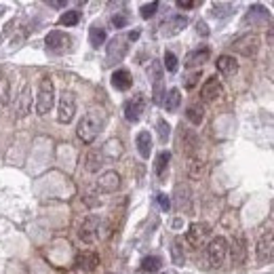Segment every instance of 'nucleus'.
<instances>
[{
  "label": "nucleus",
  "mask_w": 274,
  "mask_h": 274,
  "mask_svg": "<svg viewBox=\"0 0 274 274\" xmlns=\"http://www.w3.org/2000/svg\"><path fill=\"white\" fill-rule=\"evenodd\" d=\"M202 160L200 158H196V156H192V158H188V177L190 179H200V175H202Z\"/></svg>",
  "instance_id": "obj_29"
},
{
  "label": "nucleus",
  "mask_w": 274,
  "mask_h": 274,
  "mask_svg": "<svg viewBox=\"0 0 274 274\" xmlns=\"http://www.w3.org/2000/svg\"><path fill=\"white\" fill-rule=\"evenodd\" d=\"M232 13V4L230 2H215L213 4V15L215 17H228Z\"/></svg>",
  "instance_id": "obj_36"
},
{
  "label": "nucleus",
  "mask_w": 274,
  "mask_h": 274,
  "mask_svg": "<svg viewBox=\"0 0 274 274\" xmlns=\"http://www.w3.org/2000/svg\"><path fill=\"white\" fill-rule=\"evenodd\" d=\"M156 129H158V137H160V142L165 144L167 139H169V133H171V126H169V123L165 121V118H158Z\"/></svg>",
  "instance_id": "obj_37"
},
{
  "label": "nucleus",
  "mask_w": 274,
  "mask_h": 274,
  "mask_svg": "<svg viewBox=\"0 0 274 274\" xmlns=\"http://www.w3.org/2000/svg\"><path fill=\"white\" fill-rule=\"evenodd\" d=\"M139 38V32H131L129 34V40H137Z\"/></svg>",
  "instance_id": "obj_47"
},
{
  "label": "nucleus",
  "mask_w": 274,
  "mask_h": 274,
  "mask_svg": "<svg viewBox=\"0 0 274 274\" xmlns=\"http://www.w3.org/2000/svg\"><path fill=\"white\" fill-rule=\"evenodd\" d=\"M121 188V175L116 171H105L100 179H97V190L103 194H112Z\"/></svg>",
  "instance_id": "obj_14"
},
{
  "label": "nucleus",
  "mask_w": 274,
  "mask_h": 274,
  "mask_svg": "<svg viewBox=\"0 0 274 274\" xmlns=\"http://www.w3.org/2000/svg\"><path fill=\"white\" fill-rule=\"evenodd\" d=\"M255 251H257L259 262H266V259H270L274 255V234L272 232H264V234L259 236Z\"/></svg>",
  "instance_id": "obj_15"
},
{
  "label": "nucleus",
  "mask_w": 274,
  "mask_h": 274,
  "mask_svg": "<svg viewBox=\"0 0 274 274\" xmlns=\"http://www.w3.org/2000/svg\"><path fill=\"white\" fill-rule=\"evenodd\" d=\"M209 55H211V51H209L207 47L196 49V51H190V53L186 55L184 63H186V68H200L205 61H209Z\"/></svg>",
  "instance_id": "obj_20"
},
{
  "label": "nucleus",
  "mask_w": 274,
  "mask_h": 274,
  "mask_svg": "<svg viewBox=\"0 0 274 274\" xmlns=\"http://www.w3.org/2000/svg\"><path fill=\"white\" fill-rule=\"evenodd\" d=\"M101 154L103 156H110V158H118L123 154V144L118 142V139H110V142L103 146Z\"/></svg>",
  "instance_id": "obj_32"
},
{
  "label": "nucleus",
  "mask_w": 274,
  "mask_h": 274,
  "mask_svg": "<svg viewBox=\"0 0 274 274\" xmlns=\"http://www.w3.org/2000/svg\"><path fill=\"white\" fill-rule=\"evenodd\" d=\"M215 66L220 70V74H224V76H234L238 72V61L232 55H220Z\"/></svg>",
  "instance_id": "obj_22"
},
{
  "label": "nucleus",
  "mask_w": 274,
  "mask_h": 274,
  "mask_svg": "<svg viewBox=\"0 0 274 274\" xmlns=\"http://www.w3.org/2000/svg\"><path fill=\"white\" fill-rule=\"evenodd\" d=\"M186 25H188V17L186 15H173V17H169L167 21H163V25H160V34H163V36H175V34H179Z\"/></svg>",
  "instance_id": "obj_16"
},
{
  "label": "nucleus",
  "mask_w": 274,
  "mask_h": 274,
  "mask_svg": "<svg viewBox=\"0 0 274 274\" xmlns=\"http://www.w3.org/2000/svg\"><path fill=\"white\" fill-rule=\"evenodd\" d=\"M47 4H49V6H53V9H63V6H66L68 2H66V0H49Z\"/></svg>",
  "instance_id": "obj_45"
},
{
  "label": "nucleus",
  "mask_w": 274,
  "mask_h": 274,
  "mask_svg": "<svg viewBox=\"0 0 274 274\" xmlns=\"http://www.w3.org/2000/svg\"><path fill=\"white\" fill-rule=\"evenodd\" d=\"M148 74H150V78H152V101L163 103L167 93H165V78H163V68H160V63L152 61Z\"/></svg>",
  "instance_id": "obj_5"
},
{
  "label": "nucleus",
  "mask_w": 274,
  "mask_h": 274,
  "mask_svg": "<svg viewBox=\"0 0 274 274\" xmlns=\"http://www.w3.org/2000/svg\"><path fill=\"white\" fill-rule=\"evenodd\" d=\"M211 236V226L205 222H199V224H190V228L186 232V241L192 245L194 249H200L202 245L209 241Z\"/></svg>",
  "instance_id": "obj_6"
},
{
  "label": "nucleus",
  "mask_w": 274,
  "mask_h": 274,
  "mask_svg": "<svg viewBox=\"0 0 274 274\" xmlns=\"http://www.w3.org/2000/svg\"><path fill=\"white\" fill-rule=\"evenodd\" d=\"M199 78H200V72H194V74H190L188 78H186V89H194L196 84H199Z\"/></svg>",
  "instance_id": "obj_42"
},
{
  "label": "nucleus",
  "mask_w": 274,
  "mask_h": 274,
  "mask_svg": "<svg viewBox=\"0 0 274 274\" xmlns=\"http://www.w3.org/2000/svg\"><path fill=\"white\" fill-rule=\"evenodd\" d=\"M158 11V2H148V4H144L142 9H139V15H142L144 19H150V17H154V13Z\"/></svg>",
  "instance_id": "obj_38"
},
{
  "label": "nucleus",
  "mask_w": 274,
  "mask_h": 274,
  "mask_svg": "<svg viewBox=\"0 0 274 274\" xmlns=\"http://www.w3.org/2000/svg\"><path fill=\"white\" fill-rule=\"evenodd\" d=\"M171 257H173V264H177V266L186 264V253H184V247H181V238H175V241H173V245H171Z\"/></svg>",
  "instance_id": "obj_30"
},
{
  "label": "nucleus",
  "mask_w": 274,
  "mask_h": 274,
  "mask_svg": "<svg viewBox=\"0 0 274 274\" xmlns=\"http://www.w3.org/2000/svg\"><path fill=\"white\" fill-rule=\"evenodd\" d=\"M220 95H222V82L217 76H211L200 89V100L202 101H215Z\"/></svg>",
  "instance_id": "obj_17"
},
{
  "label": "nucleus",
  "mask_w": 274,
  "mask_h": 274,
  "mask_svg": "<svg viewBox=\"0 0 274 274\" xmlns=\"http://www.w3.org/2000/svg\"><path fill=\"white\" fill-rule=\"evenodd\" d=\"M30 108H32V87L25 82L24 87H21V93L17 100V118H24L30 114Z\"/></svg>",
  "instance_id": "obj_19"
},
{
  "label": "nucleus",
  "mask_w": 274,
  "mask_h": 274,
  "mask_svg": "<svg viewBox=\"0 0 274 274\" xmlns=\"http://www.w3.org/2000/svg\"><path fill=\"white\" fill-rule=\"evenodd\" d=\"M196 4H199V2H194V0H177L179 9H194Z\"/></svg>",
  "instance_id": "obj_43"
},
{
  "label": "nucleus",
  "mask_w": 274,
  "mask_h": 274,
  "mask_svg": "<svg viewBox=\"0 0 274 274\" xmlns=\"http://www.w3.org/2000/svg\"><path fill=\"white\" fill-rule=\"evenodd\" d=\"M80 21V11H66L63 15L59 17V25H66V27H70V25H76Z\"/></svg>",
  "instance_id": "obj_35"
},
{
  "label": "nucleus",
  "mask_w": 274,
  "mask_h": 274,
  "mask_svg": "<svg viewBox=\"0 0 274 274\" xmlns=\"http://www.w3.org/2000/svg\"><path fill=\"white\" fill-rule=\"evenodd\" d=\"M179 144H181V150L186 152L188 158L196 156V150H199V137L192 129H186L184 125L179 126Z\"/></svg>",
  "instance_id": "obj_11"
},
{
  "label": "nucleus",
  "mask_w": 274,
  "mask_h": 274,
  "mask_svg": "<svg viewBox=\"0 0 274 274\" xmlns=\"http://www.w3.org/2000/svg\"><path fill=\"white\" fill-rule=\"evenodd\" d=\"M89 38H91V45H93V49H100L105 42V30L101 25H93V27H91Z\"/></svg>",
  "instance_id": "obj_33"
},
{
  "label": "nucleus",
  "mask_w": 274,
  "mask_h": 274,
  "mask_svg": "<svg viewBox=\"0 0 274 274\" xmlns=\"http://www.w3.org/2000/svg\"><path fill=\"white\" fill-rule=\"evenodd\" d=\"M230 249V257H232V264L234 266H243L247 262V241H245V236H234V241L232 245H228Z\"/></svg>",
  "instance_id": "obj_12"
},
{
  "label": "nucleus",
  "mask_w": 274,
  "mask_h": 274,
  "mask_svg": "<svg viewBox=\"0 0 274 274\" xmlns=\"http://www.w3.org/2000/svg\"><path fill=\"white\" fill-rule=\"evenodd\" d=\"M103 125H105V112L100 108H93L80 118L76 133H78V137L84 144H93L97 135L103 131Z\"/></svg>",
  "instance_id": "obj_1"
},
{
  "label": "nucleus",
  "mask_w": 274,
  "mask_h": 274,
  "mask_svg": "<svg viewBox=\"0 0 274 274\" xmlns=\"http://www.w3.org/2000/svg\"><path fill=\"white\" fill-rule=\"evenodd\" d=\"M105 163V156L101 154V150H89L87 156H84V169L89 173H97Z\"/></svg>",
  "instance_id": "obj_21"
},
{
  "label": "nucleus",
  "mask_w": 274,
  "mask_h": 274,
  "mask_svg": "<svg viewBox=\"0 0 274 274\" xmlns=\"http://www.w3.org/2000/svg\"><path fill=\"white\" fill-rule=\"evenodd\" d=\"M131 84H133V78H131V72L129 70H116L114 74H112V87L118 89V91H126V89H131Z\"/></svg>",
  "instance_id": "obj_23"
},
{
  "label": "nucleus",
  "mask_w": 274,
  "mask_h": 274,
  "mask_svg": "<svg viewBox=\"0 0 274 274\" xmlns=\"http://www.w3.org/2000/svg\"><path fill=\"white\" fill-rule=\"evenodd\" d=\"M196 32H199L200 36H207L209 30H207V24H205V21H199V24H196Z\"/></svg>",
  "instance_id": "obj_44"
},
{
  "label": "nucleus",
  "mask_w": 274,
  "mask_h": 274,
  "mask_svg": "<svg viewBox=\"0 0 274 274\" xmlns=\"http://www.w3.org/2000/svg\"><path fill=\"white\" fill-rule=\"evenodd\" d=\"M228 255V241L224 236H215L211 238L207 245V259L213 268H222V264L226 262Z\"/></svg>",
  "instance_id": "obj_3"
},
{
  "label": "nucleus",
  "mask_w": 274,
  "mask_h": 274,
  "mask_svg": "<svg viewBox=\"0 0 274 274\" xmlns=\"http://www.w3.org/2000/svg\"><path fill=\"white\" fill-rule=\"evenodd\" d=\"M0 40H2V36H0Z\"/></svg>",
  "instance_id": "obj_48"
},
{
  "label": "nucleus",
  "mask_w": 274,
  "mask_h": 274,
  "mask_svg": "<svg viewBox=\"0 0 274 274\" xmlns=\"http://www.w3.org/2000/svg\"><path fill=\"white\" fill-rule=\"evenodd\" d=\"M179 103H181V93H179V89L175 87V89H171L169 93L165 95V101H163V105L167 108V112H175L179 108Z\"/></svg>",
  "instance_id": "obj_26"
},
{
  "label": "nucleus",
  "mask_w": 274,
  "mask_h": 274,
  "mask_svg": "<svg viewBox=\"0 0 274 274\" xmlns=\"http://www.w3.org/2000/svg\"><path fill=\"white\" fill-rule=\"evenodd\" d=\"M55 103V87H53V80L49 76H42L40 84H38V97H36V112L40 116H45L51 112Z\"/></svg>",
  "instance_id": "obj_2"
},
{
  "label": "nucleus",
  "mask_w": 274,
  "mask_h": 274,
  "mask_svg": "<svg viewBox=\"0 0 274 274\" xmlns=\"http://www.w3.org/2000/svg\"><path fill=\"white\" fill-rule=\"evenodd\" d=\"M100 224H101V220H100L97 215H89L87 220H84V222L80 224V230H78L80 241H82V243H87V245L93 243L95 238L100 236Z\"/></svg>",
  "instance_id": "obj_9"
},
{
  "label": "nucleus",
  "mask_w": 274,
  "mask_h": 274,
  "mask_svg": "<svg viewBox=\"0 0 274 274\" xmlns=\"http://www.w3.org/2000/svg\"><path fill=\"white\" fill-rule=\"evenodd\" d=\"M100 266V255L93 251H80L76 255V268L82 272H93Z\"/></svg>",
  "instance_id": "obj_18"
},
{
  "label": "nucleus",
  "mask_w": 274,
  "mask_h": 274,
  "mask_svg": "<svg viewBox=\"0 0 274 274\" xmlns=\"http://www.w3.org/2000/svg\"><path fill=\"white\" fill-rule=\"evenodd\" d=\"M126 51H129L126 38H123V36L112 38V40H110V45H108V61H110V63L123 61V57L126 55Z\"/></svg>",
  "instance_id": "obj_13"
},
{
  "label": "nucleus",
  "mask_w": 274,
  "mask_h": 274,
  "mask_svg": "<svg viewBox=\"0 0 274 274\" xmlns=\"http://www.w3.org/2000/svg\"><path fill=\"white\" fill-rule=\"evenodd\" d=\"M112 25L116 27V30H121V27H125L126 25V15H112Z\"/></svg>",
  "instance_id": "obj_41"
},
{
  "label": "nucleus",
  "mask_w": 274,
  "mask_h": 274,
  "mask_svg": "<svg viewBox=\"0 0 274 274\" xmlns=\"http://www.w3.org/2000/svg\"><path fill=\"white\" fill-rule=\"evenodd\" d=\"M175 200L179 209H190V188L186 184L175 186Z\"/></svg>",
  "instance_id": "obj_27"
},
{
  "label": "nucleus",
  "mask_w": 274,
  "mask_h": 274,
  "mask_svg": "<svg viewBox=\"0 0 274 274\" xmlns=\"http://www.w3.org/2000/svg\"><path fill=\"white\" fill-rule=\"evenodd\" d=\"M156 202H158V207L163 209V211H169V209H171V200H169V196H167L165 192L156 194Z\"/></svg>",
  "instance_id": "obj_40"
},
{
  "label": "nucleus",
  "mask_w": 274,
  "mask_h": 274,
  "mask_svg": "<svg viewBox=\"0 0 274 274\" xmlns=\"http://www.w3.org/2000/svg\"><path fill=\"white\" fill-rule=\"evenodd\" d=\"M135 144H137V152L142 154V158H150V152H152V137L148 131H139L137 137H135Z\"/></svg>",
  "instance_id": "obj_24"
},
{
  "label": "nucleus",
  "mask_w": 274,
  "mask_h": 274,
  "mask_svg": "<svg viewBox=\"0 0 274 274\" xmlns=\"http://www.w3.org/2000/svg\"><path fill=\"white\" fill-rule=\"evenodd\" d=\"M146 112V97L142 93L133 95L131 100L125 101V118L129 123H139V118L144 116Z\"/></svg>",
  "instance_id": "obj_7"
},
{
  "label": "nucleus",
  "mask_w": 274,
  "mask_h": 274,
  "mask_svg": "<svg viewBox=\"0 0 274 274\" xmlns=\"http://www.w3.org/2000/svg\"><path fill=\"white\" fill-rule=\"evenodd\" d=\"M169 160H171V152H160L158 156H156V163H154V173L158 175V177H163L165 171H167V167H169Z\"/></svg>",
  "instance_id": "obj_31"
},
{
  "label": "nucleus",
  "mask_w": 274,
  "mask_h": 274,
  "mask_svg": "<svg viewBox=\"0 0 274 274\" xmlns=\"http://www.w3.org/2000/svg\"><path fill=\"white\" fill-rule=\"evenodd\" d=\"M165 68L167 72H177V57H175V53L171 51L165 53Z\"/></svg>",
  "instance_id": "obj_39"
},
{
  "label": "nucleus",
  "mask_w": 274,
  "mask_h": 274,
  "mask_svg": "<svg viewBox=\"0 0 274 274\" xmlns=\"http://www.w3.org/2000/svg\"><path fill=\"white\" fill-rule=\"evenodd\" d=\"M76 114V100L74 95L70 93V91H66V93H61L59 97V105H57V121L68 125L72 123V118Z\"/></svg>",
  "instance_id": "obj_8"
},
{
  "label": "nucleus",
  "mask_w": 274,
  "mask_h": 274,
  "mask_svg": "<svg viewBox=\"0 0 274 274\" xmlns=\"http://www.w3.org/2000/svg\"><path fill=\"white\" fill-rule=\"evenodd\" d=\"M186 118L192 125H200L205 121V108H202L200 103H190L188 110H186Z\"/></svg>",
  "instance_id": "obj_25"
},
{
  "label": "nucleus",
  "mask_w": 274,
  "mask_h": 274,
  "mask_svg": "<svg viewBox=\"0 0 274 274\" xmlns=\"http://www.w3.org/2000/svg\"><path fill=\"white\" fill-rule=\"evenodd\" d=\"M266 40H268V45H274V25L268 27V34H266Z\"/></svg>",
  "instance_id": "obj_46"
},
{
  "label": "nucleus",
  "mask_w": 274,
  "mask_h": 274,
  "mask_svg": "<svg viewBox=\"0 0 274 274\" xmlns=\"http://www.w3.org/2000/svg\"><path fill=\"white\" fill-rule=\"evenodd\" d=\"M232 51L243 55V57H253V55H257V51H259V36L255 32H249V34H245V36L236 38L232 42Z\"/></svg>",
  "instance_id": "obj_4"
},
{
  "label": "nucleus",
  "mask_w": 274,
  "mask_h": 274,
  "mask_svg": "<svg viewBox=\"0 0 274 274\" xmlns=\"http://www.w3.org/2000/svg\"><path fill=\"white\" fill-rule=\"evenodd\" d=\"M160 266H163V259H160L158 255H148L142 262V270L144 272H158Z\"/></svg>",
  "instance_id": "obj_34"
},
{
  "label": "nucleus",
  "mask_w": 274,
  "mask_h": 274,
  "mask_svg": "<svg viewBox=\"0 0 274 274\" xmlns=\"http://www.w3.org/2000/svg\"><path fill=\"white\" fill-rule=\"evenodd\" d=\"M70 42H72V38H70L68 34L59 32V30L49 32L47 38H45L47 49H49V51H53V53H63V51H68V49H70Z\"/></svg>",
  "instance_id": "obj_10"
},
{
  "label": "nucleus",
  "mask_w": 274,
  "mask_h": 274,
  "mask_svg": "<svg viewBox=\"0 0 274 274\" xmlns=\"http://www.w3.org/2000/svg\"><path fill=\"white\" fill-rule=\"evenodd\" d=\"M264 19H268V11H266L262 4H253L249 13L245 15V24H249V21L255 24V21H264Z\"/></svg>",
  "instance_id": "obj_28"
}]
</instances>
